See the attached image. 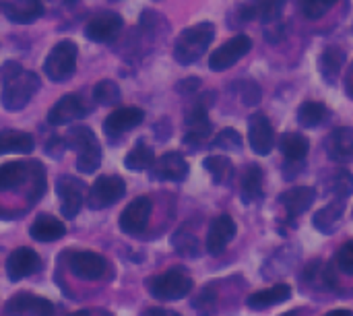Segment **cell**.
<instances>
[{"mask_svg":"<svg viewBox=\"0 0 353 316\" xmlns=\"http://www.w3.org/2000/svg\"><path fill=\"white\" fill-rule=\"evenodd\" d=\"M0 79H2V106L8 112H19L23 110L29 99L35 95L39 89V79L31 70H23L21 64L17 62H6L0 68Z\"/></svg>","mask_w":353,"mask_h":316,"instance_id":"cell-1","label":"cell"},{"mask_svg":"<svg viewBox=\"0 0 353 316\" xmlns=\"http://www.w3.org/2000/svg\"><path fill=\"white\" fill-rule=\"evenodd\" d=\"M215 39V25L209 21L196 23L188 29H184L174 46V58L178 64L188 66L194 64L211 46V41Z\"/></svg>","mask_w":353,"mask_h":316,"instance_id":"cell-2","label":"cell"},{"mask_svg":"<svg viewBox=\"0 0 353 316\" xmlns=\"http://www.w3.org/2000/svg\"><path fill=\"white\" fill-rule=\"evenodd\" d=\"M192 288H194V282L186 273V269H182V267H174L161 275L147 279L149 294L157 300H163V302L182 300L192 292Z\"/></svg>","mask_w":353,"mask_h":316,"instance_id":"cell-3","label":"cell"},{"mask_svg":"<svg viewBox=\"0 0 353 316\" xmlns=\"http://www.w3.org/2000/svg\"><path fill=\"white\" fill-rule=\"evenodd\" d=\"M77 56H79V48L74 41L70 39L58 41L46 56V62H43L46 77L54 83L68 81L77 70Z\"/></svg>","mask_w":353,"mask_h":316,"instance_id":"cell-4","label":"cell"},{"mask_svg":"<svg viewBox=\"0 0 353 316\" xmlns=\"http://www.w3.org/2000/svg\"><path fill=\"white\" fill-rule=\"evenodd\" d=\"M213 101V93H205L186 114V135H184V143L188 147H203L207 145V139L211 137V122H209V108Z\"/></svg>","mask_w":353,"mask_h":316,"instance_id":"cell-5","label":"cell"},{"mask_svg":"<svg viewBox=\"0 0 353 316\" xmlns=\"http://www.w3.org/2000/svg\"><path fill=\"white\" fill-rule=\"evenodd\" d=\"M91 112V106L87 101L85 95L81 93H68L64 97H60L52 110L48 112V122L52 126H62V124H70L74 120L85 118Z\"/></svg>","mask_w":353,"mask_h":316,"instance_id":"cell-6","label":"cell"},{"mask_svg":"<svg viewBox=\"0 0 353 316\" xmlns=\"http://www.w3.org/2000/svg\"><path fill=\"white\" fill-rule=\"evenodd\" d=\"M153 213V203L149 197H137L122 213H120V230L128 236H141L151 219Z\"/></svg>","mask_w":353,"mask_h":316,"instance_id":"cell-7","label":"cell"},{"mask_svg":"<svg viewBox=\"0 0 353 316\" xmlns=\"http://www.w3.org/2000/svg\"><path fill=\"white\" fill-rule=\"evenodd\" d=\"M68 267L74 277L83 282H97L108 273V261L105 257L93 253V250H79L68 257Z\"/></svg>","mask_w":353,"mask_h":316,"instance_id":"cell-8","label":"cell"},{"mask_svg":"<svg viewBox=\"0 0 353 316\" xmlns=\"http://www.w3.org/2000/svg\"><path fill=\"white\" fill-rule=\"evenodd\" d=\"M126 192V184L120 176H99L89 188V205L93 209H105L118 203Z\"/></svg>","mask_w":353,"mask_h":316,"instance_id":"cell-9","label":"cell"},{"mask_svg":"<svg viewBox=\"0 0 353 316\" xmlns=\"http://www.w3.org/2000/svg\"><path fill=\"white\" fill-rule=\"evenodd\" d=\"M252 48V39L248 35H236L228 39L223 46H219L211 56H209V68L211 70H225L234 66L238 60H242Z\"/></svg>","mask_w":353,"mask_h":316,"instance_id":"cell-10","label":"cell"},{"mask_svg":"<svg viewBox=\"0 0 353 316\" xmlns=\"http://www.w3.org/2000/svg\"><path fill=\"white\" fill-rule=\"evenodd\" d=\"M85 184L74 176H60L56 180V192L62 199V215L66 219H72L79 215L85 199Z\"/></svg>","mask_w":353,"mask_h":316,"instance_id":"cell-11","label":"cell"},{"mask_svg":"<svg viewBox=\"0 0 353 316\" xmlns=\"http://www.w3.org/2000/svg\"><path fill=\"white\" fill-rule=\"evenodd\" d=\"M236 232H238V226L234 221L232 215H219L211 221L209 226V232H207V240H205V248L209 255L217 257L221 255L228 244L236 238Z\"/></svg>","mask_w":353,"mask_h":316,"instance_id":"cell-12","label":"cell"},{"mask_svg":"<svg viewBox=\"0 0 353 316\" xmlns=\"http://www.w3.org/2000/svg\"><path fill=\"white\" fill-rule=\"evenodd\" d=\"M122 27H124L122 17H120L118 12L108 10V12L95 14V17L87 23L85 35H87V39H91V41H95V43H108V41H112V39L120 33Z\"/></svg>","mask_w":353,"mask_h":316,"instance_id":"cell-13","label":"cell"},{"mask_svg":"<svg viewBox=\"0 0 353 316\" xmlns=\"http://www.w3.org/2000/svg\"><path fill=\"white\" fill-rule=\"evenodd\" d=\"M248 143L256 155H269L275 145V132L269 118L263 112H256L248 120Z\"/></svg>","mask_w":353,"mask_h":316,"instance_id":"cell-14","label":"cell"},{"mask_svg":"<svg viewBox=\"0 0 353 316\" xmlns=\"http://www.w3.org/2000/svg\"><path fill=\"white\" fill-rule=\"evenodd\" d=\"M6 316H52L54 304L33 294H17L4 304Z\"/></svg>","mask_w":353,"mask_h":316,"instance_id":"cell-15","label":"cell"},{"mask_svg":"<svg viewBox=\"0 0 353 316\" xmlns=\"http://www.w3.org/2000/svg\"><path fill=\"white\" fill-rule=\"evenodd\" d=\"M41 267V259L35 250L23 246L10 253L8 261H6V273L10 282H21L33 273H37Z\"/></svg>","mask_w":353,"mask_h":316,"instance_id":"cell-16","label":"cell"},{"mask_svg":"<svg viewBox=\"0 0 353 316\" xmlns=\"http://www.w3.org/2000/svg\"><path fill=\"white\" fill-rule=\"evenodd\" d=\"M151 170H153V178L163 182H182L190 172L188 161L176 151L163 153L159 159H155Z\"/></svg>","mask_w":353,"mask_h":316,"instance_id":"cell-17","label":"cell"},{"mask_svg":"<svg viewBox=\"0 0 353 316\" xmlns=\"http://www.w3.org/2000/svg\"><path fill=\"white\" fill-rule=\"evenodd\" d=\"M143 120H145V112L141 108H134V106L118 108L105 118L103 130L108 137H120L122 132L137 128Z\"/></svg>","mask_w":353,"mask_h":316,"instance_id":"cell-18","label":"cell"},{"mask_svg":"<svg viewBox=\"0 0 353 316\" xmlns=\"http://www.w3.org/2000/svg\"><path fill=\"white\" fill-rule=\"evenodd\" d=\"M285 0H246L238 12L242 21H263V23H275L283 12Z\"/></svg>","mask_w":353,"mask_h":316,"instance_id":"cell-19","label":"cell"},{"mask_svg":"<svg viewBox=\"0 0 353 316\" xmlns=\"http://www.w3.org/2000/svg\"><path fill=\"white\" fill-rule=\"evenodd\" d=\"M314 199H316L314 188H310V186H296V188L285 190L279 197V203L285 209V215L290 219H296V217L304 215L310 209V205L314 203Z\"/></svg>","mask_w":353,"mask_h":316,"instance_id":"cell-20","label":"cell"},{"mask_svg":"<svg viewBox=\"0 0 353 316\" xmlns=\"http://www.w3.org/2000/svg\"><path fill=\"white\" fill-rule=\"evenodd\" d=\"M327 155L337 164L353 161V128L339 126L327 139Z\"/></svg>","mask_w":353,"mask_h":316,"instance_id":"cell-21","label":"cell"},{"mask_svg":"<svg viewBox=\"0 0 353 316\" xmlns=\"http://www.w3.org/2000/svg\"><path fill=\"white\" fill-rule=\"evenodd\" d=\"M4 17L12 23H33L43 14V2L41 0H10L0 4Z\"/></svg>","mask_w":353,"mask_h":316,"instance_id":"cell-22","label":"cell"},{"mask_svg":"<svg viewBox=\"0 0 353 316\" xmlns=\"http://www.w3.org/2000/svg\"><path fill=\"white\" fill-rule=\"evenodd\" d=\"M292 298V288L288 284H277L273 288H265L261 292H254L248 296L246 304L250 310H267L271 306L283 304Z\"/></svg>","mask_w":353,"mask_h":316,"instance_id":"cell-23","label":"cell"},{"mask_svg":"<svg viewBox=\"0 0 353 316\" xmlns=\"http://www.w3.org/2000/svg\"><path fill=\"white\" fill-rule=\"evenodd\" d=\"M29 234L37 242H56L66 234V226L60 219H56L54 215L41 213V215H37L33 219V224L29 228Z\"/></svg>","mask_w":353,"mask_h":316,"instance_id":"cell-24","label":"cell"},{"mask_svg":"<svg viewBox=\"0 0 353 316\" xmlns=\"http://www.w3.org/2000/svg\"><path fill=\"white\" fill-rule=\"evenodd\" d=\"M343 64H345V50H343V48H339V46H329V48H325L323 54H321V58H319L321 77H323L329 85L337 83Z\"/></svg>","mask_w":353,"mask_h":316,"instance_id":"cell-25","label":"cell"},{"mask_svg":"<svg viewBox=\"0 0 353 316\" xmlns=\"http://www.w3.org/2000/svg\"><path fill=\"white\" fill-rule=\"evenodd\" d=\"M345 213V201L343 199H333L327 207H323L321 211L314 213V228L323 234H333L339 224H341V217Z\"/></svg>","mask_w":353,"mask_h":316,"instance_id":"cell-26","label":"cell"},{"mask_svg":"<svg viewBox=\"0 0 353 316\" xmlns=\"http://www.w3.org/2000/svg\"><path fill=\"white\" fill-rule=\"evenodd\" d=\"M265 195V172L261 166H248L242 176V201L244 203H256Z\"/></svg>","mask_w":353,"mask_h":316,"instance_id":"cell-27","label":"cell"},{"mask_svg":"<svg viewBox=\"0 0 353 316\" xmlns=\"http://www.w3.org/2000/svg\"><path fill=\"white\" fill-rule=\"evenodd\" d=\"M279 147H281V153H283L285 161H290V164H304V159H306V155L310 151L308 139L304 135H300V132H285L281 137Z\"/></svg>","mask_w":353,"mask_h":316,"instance_id":"cell-28","label":"cell"},{"mask_svg":"<svg viewBox=\"0 0 353 316\" xmlns=\"http://www.w3.org/2000/svg\"><path fill=\"white\" fill-rule=\"evenodd\" d=\"M29 168L25 161H6L0 166V192L19 188L29 178Z\"/></svg>","mask_w":353,"mask_h":316,"instance_id":"cell-29","label":"cell"},{"mask_svg":"<svg viewBox=\"0 0 353 316\" xmlns=\"http://www.w3.org/2000/svg\"><path fill=\"white\" fill-rule=\"evenodd\" d=\"M33 137L23 130H0V155L4 153H31Z\"/></svg>","mask_w":353,"mask_h":316,"instance_id":"cell-30","label":"cell"},{"mask_svg":"<svg viewBox=\"0 0 353 316\" xmlns=\"http://www.w3.org/2000/svg\"><path fill=\"white\" fill-rule=\"evenodd\" d=\"M329 118V108L323 101H304L298 108V122L306 128H316Z\"/></svg>","mask_w":353,"mask_h":316,"instance_id":"cell-31","label":"cell"},{"mask_svg":"<svg viewBox=\"0 0 353 316\" xmlns=\"http://www.w3.org/2000/svg\"><path fill=\"white\" fill-rule=\"evenodd\" d=\"M203 166L211 174L215 184H228L232 180V176H234V164L225 155H209L203 161Z\"/></svg>","mask_w":353,"mask_h":316,"instance_id":"cell-32","label":"cell"},{"mask_svg":"<svg viewBox=\"0 0 353 316\" xmlns=\"http://www.w3.org/2000/svg\"><path fill=\"white\" fill-rule=\"evenodd\" d=\"M155 153L151 147H147L145 143H139L134 149L128 151V155L124 157V166L132 172H145V170H151L153 164H155Z\"/></svg>","mask_w":353,"mask_h":316,"instance_id":"cell-33","label":"cell"},{"mask_svg":"<svg viewBox=\"0 0 353 316\" xmlns=\"http://www.w3.org/2000/svg\"><path fill=\"white\" fill-rule=\"evenodd\" d=\"M99 164H101V147H99L97 141L85 145L83 149L77 151V170L81 174H93V172H97Z\"/></svg>","mask_w":353,"mask_h":316,"instance_id":"cell-34","label":"cell"},{"mask_svg":"<svg viewBox=\"0 0 353 316\" xmlns=\"http://www.w3.org/2000/svg\"><path fill=\"white\" fill-rule=\"evenodd\" d=\"M329 190L335 199L347 201L353 192V176L347 170H335L329 178Z\"/></svg>","mask_w":353,"mask_h":316,"instance_id":"cell-35","label":"cell"},{"mask_svg":"<svg viewBox=\"0 0 353 316\" xmlns=\"http://www.w3.org/2000/svg\"><path fill=\"white\" fill-rule=\"evenodd\" d=\"M93 99L99 106H116L120 101V87L114 81H110V79L99 81L93 87Z\"/></svg>","mask_w":353,"mask_h":316,"instance_id":"cell-36","label":"cell"},{"mask_svg":"<svg viewBox=\"0 0 353 316\" xmlns=\"http://www.w3.org/2000/svg\"><path fill=\"white\" fill-rule=\"evenodd\" d=\"M333 269L337 271V275L339 273H343V275H347V277H352L353 275V240H347L337 253H335V259H333Z\"/></svg>","mask_w":353,"mask_h":316,"instance_id":"cell-37","label":"cell"},{"mask_svg":"<svg viewBox=\"0 0 353 316\" xmlns=\"http://www.w3.org/2000/svg\"><path fill=\"white\" fill-rule=\"evenodd\" d=\"M93 141H97V139H95V132H93L91 128H87V126H74V128H70L68 135H66V147H70V149H74V151L83 149L85 145H89V143H93Z\"/></svg>","mask_w":353,"mask_h":316,"instance_id":"cell-38","label":"cell"},{"mask_svg":"<svg viewBox=\"0 0 353 316\" xmlns=\"http://www.w3.org/2000/svg\"><path fill=\"white\" fill-rule=\"evenodd\" d=\"M213 147L217 149H223V151H240L242 149V135L234 128H223L211 143Z\"/></svg>","mask_w":353,"mask_h":316,"instance_id":"cell-39","label":"cell"},{"mask_svg":"<svg viewBox=\"0 0 353 316\" xmlns=\"http://www.w3.org/2000/svg\"><path fill=\"white\" fill-rule=\"evenodd\" d=\"M172 244L178 253L186 255V257H199L201 255V244L199 240L192 236V234H186V232H178L174 238H172Z\"/></svg>","mask_w":353,"mask_h":316,"instance_id":"cell-40","label":"cell"},{"mask_svg":"<svg viewBox=\"0 0 353 316\" xmlns=\"http://www.w3.org/2000/svg\"><path fill=\"white\" fill-rule=\"evenodd\" d=\"M337 0H300V10L306 19H321L327 14Z\"/></svg>","mask_w":353,"mask_h":316,"instance_id":"cell-41","label":"cell"},{"mask_svg":"<svg viewBox=\"0 0 353 316\" xmlns=\"http://www.w3.org/2000/svg\"><path fill=\"white\" fill-rule=\"evenodd\" d=\"M261 87L254 81H242L240 83V97L246 106H256L261 101Z\"/></svg>","mask_w":353,"mask_h":316,"instance_id":"cell-42","label":"cell"},{"mask_svg":"<svg viewBox=\"0 0 353 316\" xmlns=\"http://www.w3.org/2000/svg\"><path fill=\"white\" fill-rule=\"evenodd\" d=\"M199 87H201V79H196V77H190V79H184V81H180V83L176 85V91H178V93H184V95H188V93H194Z\"/></svg>","mask_w":353,"mask_h":316,"instance_id":"cell-43","label":"cell"},{"mask_svg":"<svg viewBox=\"0 0 353 316\" xmlns=\"http://www.w3.org/2000/svg\"><path fill=\"white\" fill-rule=\"evenodd\" d=\"M143 316H182V315H178V313H174V310H168V308H157V306H153V308L145 310Z\"/></svg>","mask_w":353,"mask_h":316,"instance_id":"cell-44","label":"cell"},{"mask_svg":"<svg viewBox=\"0 0 353 316\" xmlns=\"http://www.w3.org/2000/svg\"><path fill=\"white\" fill-rule=\"evenodd\" d=\"M345 89H347V95L353 99V66L350 75H347V79H345Z\"/></svg>","mask_w":353,"mask_h":316,"instance_id":"cell-45","label":"cell"},{"mask_svg":"<svg viewBox=\"0 0 353 316\" xmlns=\"http://www.w3.org/2000/svg\"><path fill=\"white\" fill-rule=\"evenodd\" d=\"M325 316H353V313L352 310H347V308H335V310L327 313Z\"/></svg>","mask_w":353,"mask_h":316,"instance_id":"cell-46","label":"cell"},{"mask_svg":"<svg viewBox=\"0 0 353 316\" xmlns=\"http://www.w3.org/2000/svg\"><path fill=\"white\" fill-rule=\"evenodd\" d=\"M68 316H91L89 315V310H77V313H72V315Z\"/></svg>","mask_w":353,"mask_h":316,"instance_id":"cell-47","label":"cell"},{"mask_svg":"<svg viewBox=\"0 0 353 316\" xmlns=\"http://www.w3.org/2000/svg\"><path fill=\"white\" fill-rule=\"evenodd\" d=\"M112 2H116V0H112Z\"/></svg>","mask_w":353,"mask_h":316,"instance_id":"cell-48","label":"cell"},{"mask_svg":"<svg viewBox=\"0 0 353 316\" xmlns=\"http://www.w3.org/2000/svg\"><path fill=\"white\" fill-rule=\"evenodd\" d=\"M352 33H353V27H352Z\"/></svg>","mask_w":353,"mask_h":316,"instance_id":"cell-49","label":"cell"}]
</instances>
